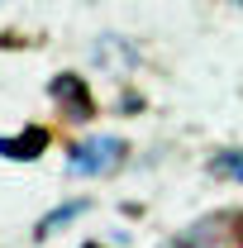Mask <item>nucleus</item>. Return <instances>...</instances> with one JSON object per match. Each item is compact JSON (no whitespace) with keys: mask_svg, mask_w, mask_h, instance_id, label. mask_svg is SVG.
<instances>
[{"mask_svg":"<svg viewBox=\"0 0 243 248\" xmlns=\"http://www.w3.org/2000/svg\"><path fill=\"white\" fill-rule=\"evenodd\" d=\"M124 139L115 134H91V139H81V143H72V153H67V172L72 177H105V172H115L124 162Z\"/></svg>","mask_w":243,"mask_h":248,"instance_id":"nucleus-1","label":"nucleus"},{"mask_svg":"<svg viewBox=\"0 0 243 248\" xmlns=\"http://www.w3.org/2000/svg\"><path fill=\"white\" fill-rule=\"evenodd\" d=\"M53 100H62V110L72 115V120H86L91 115V91H86V81L76 77V72H62V77H53Z\"/></svg>","mask_w":243,"mask_h":248,"instance_id":"nucleus-2","label":"nucleus"},{"mask_svg":"<svg viewBox=\"0 0 243 248\" xmlns=\"http://www.w3.org/2000/svg\"><path fill=\"white\" fill-rule=\"evenodd\" d=\"M43 143H48L43 129H24L19 139H0V157H19V162H29V157L43 153Z\"/></svg>","mask_w":243,"mask_h":248,"instance_id":"nucleus-3","label":"nucleus"},{"mask_svg":"<svg viewBox=\"0 0 243 248\" xmlns=\"http://www.w3.org/2000/svg\"><path fill=\"white\" fill-rule=\"evenodd\" d=\"M86 210H91L86 201H67V205H58L53 215H43V219H38V229H33V234H38V239H48V234H58V229H67V224H76V219L86 215Z\"/></svg>","mask_w":243,"mask_h":248,"instance_id":"nucleus-4","label":"nucleus"},{"mask_svg":"<svg viewBox=\"0 0 243 248\" xmlns=\"http://www.w3.org/2000/svg\"><path fill=\"white\" fill-rule=\"evenodd\" d=\"M210 172L219 182H243V148H219L210 157Z\"/></svg>","mask_w":243,"mask_h":248,"instance_id":"nucleus-5","label":"nucleus"},{"mask_svg":"<svg viewBox=\"0 0 243 248\" xmlns=\"http://www.w3.org/2000/svg\"><path fill=\"white\" fill-rule=\"evenodd\" d=\"M86 248H95V244H86Z\"/></svg>","mask_w":243,"mask_h":248,"instance_id":"nucleus-6","label":"nucleus"},{"mask_svg":"<svg viewBox=\"0 0 243 248\" xmlns=\"http://www.w3.org/2000/svg\"><path fill=\"white\" fill-rule=\"evenodd\" d=\"M239 5H243V0H239Z\"/></svg>","mask_w":243,"mask_h":248,"instance_id":"nucleus-7","label":"nucleus"}]
</instances>
